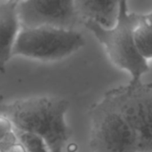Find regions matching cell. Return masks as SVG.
<instances>
[{"mask_svg": "<svg viewBox=\"0 0 152 152\" xmlns=\"http://www.w3.org/2000/svg\"><path fill=\"white\" fill-rule=\"evenodd\" d=\"M69 102L56 96H36L0 105V116L13 128L42 137L50 152H63L71 132L66 122Z\"/></svg>", "mask_w": 152, "mask_h": 152, "instance_id": "obj_1", "label": "cell"}, {"mask_svg": "<svg viewBox=\"0 0 152 152\" xmlns=\"http://www.w3.org/2000/svg\"><path fill=\"white\" fill-rule=\"evenodd\" d=\"M137 17L138 13L128 12L126 1H119V16L114 28L104 29L91 21L80 22L104 46L110 60L130 73L133 81L142 80V77L151 70L149 61L139 54L134 43L133 29Z\"/></svg>", "mask_w": 152, "mask_h": 152, "instance_id": "obj_2", "label": "cell"}, {"mask_svg": "<svg viewBox=\"0 0 152 152\" xmlns=\"http://www.w3.org/2000/svg\"><path fill=\"white\" fill-rule=\"evenodd\" d=\"M103 97L134 132L140 152H152V86L131 80L106 92Z\"/></svg>", "mask_w": 152, "mask_h": 152, "instance_id": "obj_3", "label": "cell"}, {"mask_svg": "<svg viewBox=\"0 0 152 152\" xmlns=\"http://www.w3.org/2000/svg\"><path fill=\"white\" fill-rule=\"evenodd\" d=\"M85 38L75 29L55 28H20L12 56H22L41 61L62 60L85 45Z\"/></svg>", "mask_w": 152, "mask_h": 152, "instance_id": "obj_4", "label": "cell"}, {"mask_svg": "<svg viewBox=\"0 0 152 152\" xmlns=\"http://www.w3.org/2000/svg\"><path fill=\"white\" fill-rule=\"evenodd\" d=\"M89 118L91 152H140L134 132L104 97L91 106Z\"/></svg>", "mask_w": 152, "mask_h": 152, "instance_id": "obj_5", "label": "cell"}, {"mask_svg": "<svg viewBox=\"0 0 152 152\" xmlns=\"http://www.w3.org/2000/svg\"><path fill=\"white\" fill-rule=\"evenodd\" d=\"M20 28H55L74 29L79 21L74 1L27 0L18 1Z\"/></svg>", "mask_w": 152, "mask_h": 152, "instance_id": "obj_6", "label": "cell"}, {"mask_svg": "<svg viewBox=\"0 0 152 152\" xmlns=\"http://www.w3.org/2000/svg\"><path fill=\"white\" fill-rule=\"evenodd\" d=\"M18 1L0 3V73L5 72L8 61L12 57V50L20 30L17 12Z\"/></svg>", "mask_w": 152, "mask_h": 152, "instance_id": "obj_7", "label": "cell"}, {"mask_svg": "<svg viewBox=\"0 0 152 152\" xmlns=\"http://www.w3.org/2000/svg\"><path fill=\"white\" fill-rule=\"evenodd\" d=\"M75 9L79 21H91L104 29L115 27L119 16V1L77 0Z\"/></svg>", "mask_w": 152, "mask_h": 152, "instance_id": "obj_8", "label": "cell"}, {"mask_svg": "<svg viewBox=\"0 0 152 152\" xmlns=\"http://www.w3.org/2000/svg\"><path fill=\"white\" fill-rule=\"evenodd\" d=\"M151 12L138 13L133 29V39L139 54L150 61L152 56V21Z\"/></svg>", "mask_w": 152, "mask_h": 152, "instance_id": "obj_9", "label": "cell"}, {"mask_svg": "<svg viewBox=\"0 0 152 152\" xmlns=\"http://www.w3.org/2000/svg\"><path fill=\"white\" fill-rule=\"evenodd\" d=\"M14 129V128H13ZM18 142L23 146L26 152H50L45 140L32 133L14 129Z\"/></svg>", "mask_w": 152, "mask_h": 152, "instance_id": "obj_10", "label": "cell"}, {"mask_svg": "<svg viewBox=\"0 0 152 152\" xmlns=\"http://www.w3.org/2000/svg\"><path fill=\"white\" fill-rule=\"evenodd\" d=\"M17 142L12 123L6 118L0 116V152H4Z\"/></svg>", "mask_w": 152, "mask_h": 152, "instance_id": "obj_11", "label": "cell"}, {"mask_svg": "<svg viewBox=\"0 0 152 152\" xmlns=\"http://www.w3.org/2000/svg\"><path fill=\"white\" fill-rule=\"evenodd\" d=\"M4 152H26V151L24 150L23 146L19 142H17L12 146H10L8 149H6Z\"/></svg>", "mask_w": 152, "mask_h": 152, "instance_id": "obj_12", "label": "cell"}]
</instances>
